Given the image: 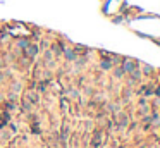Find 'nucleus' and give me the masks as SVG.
I'll return each mask as SVG.
<instances>
[{"instance_id":"f257e3e1","label":"nucleus","mask_w":160,"mask_h":148,"mask_svg":"<svg viewBox=\"0 0 160 148\" xmlns=\"http://www.w3.org/2000/svg\"><path fill=\"white\" fill-rule=\"evenodd\" d=\"M134 67H136V64H133V62H124V71H127V72H133Z\"/></svg>"},{"instance_id":"f03ea898","label":"nucleus","mask_w":160,"mask_h":148,"mask_svg":"<svg viewBox=\"0 0 160 148\" xmlns=\"http://www.w3.org/2000/svg\"><path fill=\"white\" fill-rule=\"evenodd\" d=\"M66 59H67V60H74V59H76L74 52H72L71 48H66Z\"/></svg>"},{"instance_id":"7ed1b4c3","label":"nucleus","mask_w":160,"mask_h":148,"mask_svg":"<svg viewBox=\"0 0 160 148\" xmlns=\"http://www.w3.org/2000/svg\"><path fill=\"white\" fill-rule=\"evenodd\" d=\"M36 50H38V48L34 47V45H30V47H28V53H30V55H34V53H36Z\"/></svg>"},{"instance_id":"20e7f679","label":"nucleus","mask_w":160,"mask_h":148,"mask_svg":"<svg viewBox=\"0 0 160 148\" xmlns=\"http://www.w3.org/2000/svg\"><path fill=\"white\" fill-rule=\"evenodd\" d=\"M100 66H102V69H110L112 64H110V62H107V60H103V62H102Z\"/></svg>"},{"instance_id":"39448f33","label":"nucleus","mask_w":160,"mask_h":148,"mask_svg":"<svg viewBox=\"0 0 160 148\" xmlns=\"http://www.w3.org/2000/svg\"><path fill=\"white\" fill-rule=\"evenodd\" d=\"M122 72H124V69H116V76H117V78H121Z\"/></svg>"}]
</instances>
